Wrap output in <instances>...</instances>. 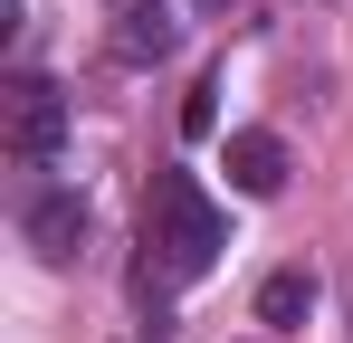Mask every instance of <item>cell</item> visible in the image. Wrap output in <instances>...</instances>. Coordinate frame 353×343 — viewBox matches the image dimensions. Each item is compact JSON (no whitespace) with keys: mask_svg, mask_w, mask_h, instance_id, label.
<instances>
[{"mask_svg":"<svg viewBox=\"0 0 353 343\" xmlns=\"http://www.w3.org/2000/svg\"><path fill=\"white\" fill-rule=\"evenodd\" d=\"M230 248V220L210 210V191L191 172H153L143 191V267H134V295H172V286L210 277Z\"/></svg>","mask_w":353,"mask_h":343,"instance_id":"cell-1","label":"cell"},{"mask_svg":"<svg viewBox=\"0 0 353 343\" xmlns=\"http://www.w3.org/2000/svg\"><path fill=\"white\" fill-rule=\"evenodd\" d=\"M0 143H10V163L19 172H48L67 143V96L48 76H10L0 86Z\"/></svg>","mask_w":353,"mask_h":343,"instance_id":"cell-2","label":"cell"},{"mask_svg":"<svg viewBox=\"0 0 353 343\" xmlns=\"http://www.w3.org/2000/svg\"><path fill=\"white\" fill-rule=\"evenodd\" d=\"M172 0H105V48L124 57V67H163L172 57Z\"/></svg>","mask_w":353,"mask_h":343,"instance_id":"cell-3","label":"cell"},{"mask_svg":"<svg viewBox=\"0 0 353 343\" xmlns=\"http://www.w3.org/2000/svg\"><path fill=\"white\" fill-rule=\"evenodd\" d=\"M19 229H29V248H39L48 267H77V248H86V200H77V191H48V200L19 210Z\"/></svg>","mask_w":353,"mask_h":343,"instance_id":"cell-4","label":"cell"},{"mask_svg":"<svg viewBox=\"0 0 353 343\" xmlns=\"http://www.w3.org/2000/svg\"><path fill=\"white\" fill-rule=\"evenodd\" d=\"M230 181L248 191V200H277V191H287V143H277V134H258V124L230 134Z\"/></svg>","mask_w":353,"mask_h":343,"instance_id":"cell-5","label":"cell"},{"mask_svg":"<svg viewBox=\"0 0 353 343\" xmlns=\"http://www.w3.org/2000/svg\"><path fill=\"white\" fill-rule=\"evenodd\" d=\"M305 305H315V277H305V267H277V277L258 286V324H277V334L305 324Z\"/></svg>","mask_w":353,"mask_h":343,"instance_id":"cell-6","label":"cell"},{"mask_svg":"<svg viewBox=\"0 0 353 343\" xmlns=\"http://www.w3.org/2000/svg\"><path fill=\"white\" fill-rule=\"evenodd\" d=\"M210 96H220V76H201V86H191V105H181V134H210V124H220V105H210Z\"/></svg>","mask_w":353,"mask_h":343,"instance_id":"cell-7","label":"cell"},{"mask_svg":"<svg viewBox=\"0 0 353 343\" xmlns=\"http://www.w3.org/2000/svg\"><path fill=\"white\" fill-rule=\"evenodd\" d=\"M201 10H230V0H201Z\"/></svg>","mask_w":353,"mask_h":343,"instance_id":"cell-8","label":"cell"}]
</instances>
